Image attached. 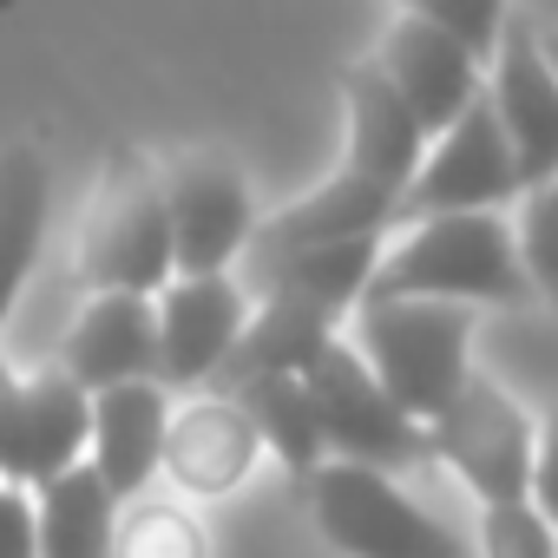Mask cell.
Returning a JSON list of instances; mask_svg holds the SVG:
<instances>
[{
	"label": "cell",
	"instance_id": "24",
	"mask_svg": "<svg viewBox=\"0 0 558 558\" xmlns=\"http://www.w3.org/2000/svg\"><path fill=\"white\" fill-rule=\"evenodd\" d=\"M532 499L558 519V408L538 414V460H532Z\"/></svg>",
	"mask_w": 558,
	"mask_h": 558
},
{
	"label": "cell",
	"instance_id": "5",
	"mask_svg": "<svg viewBox=\"0 0 558 558\" xmlns=\"http://www.w3.org/2000/svg\"><path fill=\"white\" fill-rule=\"evenodd\" d=\"M310 519L342 558H466V538L427 512L388 466L368 460H323L310 480Z\"/></svg>",
	"mask_w": 558,
	"mask_h": 558
},
{
	"label": "cell",
	"instance_id": "17",
	"mask_svg": "<svg viewBox=\"0 0 558 558\" xmlns=\"http://www.w3.org/2000/svg\"><path fill=\"white\" fill-rule=\"evenodd\" d=\"M47 210H53V171L34 138L0 145V336L34 283V263L47 250Z\"/></svg>",
	"mask_w": 558,
	"mask_h": 558
},
{
	"label": "cell",
	"instance_id": "23",
	"mask_svg": "<svg viewBox=\"0 0 558 558\" xmlns=\"http://www.w3.org/2000/svg\"><path fill=\"white\" fill-rule=\"evenodd\" d=\"M401 14H421V21H440L447 34H460L473 53H486L493 60V47H499V34H506V21H512V8L506 0H395Z\"/></svg>",
	"mask_w": 558,
	"mask_h": 558
},
{
	"label": "cell",
	"instance_id": "3",
	"mask_svg": "<svg viewBox=\"0 0 558 558\" xmlns=\"http://www.w3.org/2000/svg\"><path fill=\"white\" fill-rule=\"evenodd\" d=\"M73 269H80L86 290H145V296H158L178 276L165 165H151L138 145L106 151L93 197H86V217H80Z\"/></svg>",
	"mask_w": 558,
	"mask_h": 558
},
{
	"label": "cell",
	"instance_id": "16",
	"mask_svg": "<svg viewBox=\"0 0 558 558\" xmlns=\"http://www.w3.org/2000/svg\"><path fill=\"white\" fill-rule=\"evenodd\" d=\"M171 388L158 375L145 381H119L93 395V440L86 460L106 473V486L119 499L151 493V480H165V434H171Z\"/></svg>",
	"mask_w": 558,
	"mask_h": 558
},
{
	"label": "cell",
	"instance_id": "20",
	"mask_svg": "<svg viewBox=\"0 0 558 558\" xmlns=\"http://www.w3.org/2000/svg\"><path fill=\"white\" fill-rule=\"evenodd\" d=\"M191 506H197V499H184V493H171V499H158V493L125 499L112 558H210L204 519H197Z\"/></svg>",
	"mask_w": 558,
	"mask_h": 558
},
{
	"label": "cell",
	"instance_id": "1",
	"mask_svg": "<svg viewBox=\"0 0 558 558\" xmlns=\"http://www.w3.org/2000/svg\"><path fill=\"white\" fill-rule=\"evenodd\" d=\"M342 119H349V138H342V165L303 191L296 204L269 210L243 250L250 256H283V250H303V243H336V236H388L395 217H401V197L434 145V132L414 119V106L388 86V73L375 60H355L342 73Z\"/></svg>",
	"mask_w": 558,
	"mask_h": 558
},
{
	"label": "cell",
	"instance_id": "2",
	"mask_svg": "<svg viewBox=\"0 0 558 558\" xmlns=\"http://www.w3.org/2000/svg\"><path fill=\"white\" fill-rule=\"evenodd\" d=\"M368 296H447L473 310H519L538 290L519 250V223L506 210H434L388 230Z\"/></svg>",
	"mask_w": 558,
	"mask_h": 558
},
{
	"label": "cell",
	"instance_id": "15",
	"mask_svg": "<svg viewBox=\"0 0 558 558\" xmlns=\"http://www.w3.org/2000/svg\"><path fill=\"white\" fill-rule=\"evenodd\" d=\"M53 362L86 395L158 375V296H145V290H93L80 303V316L66 323Z\"/></svg>",
	"mask_w": 558,
	"mask_h": 558
},
{
	"label": "cell",
	"instance_id": "9",
	"mask_svg": "<svg viewBox=\"0 0 558 558\" xmlns=\"http://www.w3.org/2000/svg\"><path fill=\"white\" fill-rule=\"evenodd\" d=\"M93 440V395L53 368H14L0 349V480L40 486L60 466L86 460Z\"/></svg>",
	"mask_w": 558,
	"mask_h": 558
},
{
	"label": "cell",
	"instance_id": "19",
	"mask_svg": "<svg viewBox=\"0 0 558 558\" xmlns=\"http://www.w3.org/2000/svg\"><path fill=\"white\" fill-rule=\"evenodd\" d=\"M230 395H243V408H250L269 460L283 466L290 480H310L329 460V434H323V408H316L310 368H269V375L236 381Z\"/></svg>",
	"mask_w": 558,
	"mask_h": 558
},
{
	"label": "cell",
	"instance_id": "4",
	"mask_svg": "<svg viewBox=\"0 0 558 558\" xmlns=\"http://www.w3.org/2000/svg\"><path fill=\"white\" fill-rule=\"evenodd\" d=\"M473 329H480V310L447 296H362V310L349 316V336L368 355V368L421 421H434L466 388Z\"/></svg>",
	"mask_w": 558,
	"mask_h": 558
},
{
	"label": "cell",
	"instance_id": "22",
	"mask_svg": "<svg viewBox=\"0 0 558 558\" xmlns=\"http://www.w3.org/2000/svg\"><path fill=\"white\" fill-rule=\"evenodd\" d=\"M512 223H519V250H525V269H532L538 303L558 310V178L532 184L519 197V217Z\"/></svg>",
	"mask_w": 558,
	"mask_h": 558
},
{
	"label": "cell",
	"instance_id": "25",
	"mask_svg": "<svg viewBox=\"0 0 558 558\" xmlns=\"http://www.w3.org/2000/svg\"><path fill=\"white\" fill-rule=\"evenodd\" d=\"M538 34H545V53L558 60V27H538Z\"/></svg>",
	"mask_w": 558,
	"mask_h": 558
},
{
	"label": "cell",
	"instance_id": "8",
	"mask_svg": "<svg viewBox=\"0 0 558 558\" xmlns=\"http://www.w3.org/2000/svg\"><path fill=\"white\" fill-rule=\"evenodd\" d=\"M525 197V178H519V151H512V132L493 106V93H480L447 132H434L408 197H401V223L414 217H434V210H506Z\"/></svg>",
	"mask_w": 558,
	"mask_h": 558
},
{
	"label": "cell",
	"instance_id": "6",
	"mask_svg": "<svg viewBox=\"0 0 558 558\" xmlns=\"http://www.w3.org/2000/svg\"><path fill=\"white\" fill-rule=\"evenodd\" d=\"M434 466H447L480 506L493 499H525L532 493V460H538V421L519 408L512 388L493 375H466V388L427 421Z\"/></svg>",
	"mask_w": 558,
	"mask_h": 558
},
{
	"label": "cell",
	"instance_id": "12",
	"mask_svg": "<svg viewBox=\"0 0 558 558\" xmlns=\"http://www.w3.org/2000/svg\"><path fill=\"white\" fill-rule=\"evenodd\" d=\"M263 434L243 408V395L230 388H191L171 408V434H165V480L184 499H230L256 460H263Z\"/></svg>",
	"mask_w": 558,
	"mask_h": 558
},
{
	"label": "cell",
	"instance_id": "11",
	"mask_svg": "<svg viewBox=\"0 0 558 558\" xmlns=\"http://www.w3.org/2000/svg\"><path fill=\"white\" fill-rule=\"evenodd\" d=\"M165 204H171L178 269H230L263 223L243 165L223 151H178L165 165Z\"/></svg>",
	"mask_w": 558,
	"mask_h": 558
},
{
	"label": "cell",
	"instance_id": "18",
	"mask_svg": "<svg viewBox=\"0 0 558 558\" xmlns=\"http://www.w3.org/2000/svg\"><path fill=\"white\" fill-rule=\"evenodd\" d=\"M119 512L125 499L106 486L93 460L60 466L53 480L34 486V525H40V558H112L119 545Z\"/></svg>",
	"mask_w": 558,
	"mask_h": 558
},
{
	"label": "cell",
	"instance_id": "7",
	"mask_svg": "<svg viewBox=\"0 0 558 558\" xmlns=\"http://www.w3.org/2000/svg\"><path fill=\"white\" fill-rule=\"evenodd\" d=\"M310 388H316V408H323V434H329V453L336 460H368V466H421L434 460L427 447V421L408 414L388 381L368 368V355L355 349V336H336L316 362H310Z\"/></svg>",
	"mask_w": 558,
	"mask_h": 558
},
{
	"label": "cell",
	"instance_id": "13",
	"mask_svg": "<svg viewBox=\"0 0 558 558\" xmlns=\"http://www.w3.org/2000/svg\"><path fill=\"white\" fill-rule=\"evenodd\" d=\"M486 93L512 132V151H519V178L525 191L558 178V60L545 53V34L512 14L493 60H486Z\"/></svg>",
	"mask_w": 558,
	"mask_h": 558
},
{
	"label": "cell",
	"instance_id": "21",
	"mask_svg": "<svg viewBox=\"0 0 558 558\" xmlns=\"http://www.w3.org/2000/svg\"><path fill=\"white\" fill-rule=\"evenodd\" d=\"M480 558H558V519L532 493L493 499L480 506Z\"/></svg>",
	"mask_w": 558,
	"mask_h": 558
},
{
	"label": "cell",
	"instance_id": "26",
	"mask_svg": "<svg viewBox=\"0 0 558 558\" xmlns=\"http://www.w3.org/2000/svg\"><path fill=\"white\" fill-rule=\"evenodd\" d=\"M0 486H8V480H0Z\"/></svg>",
	"mask_w": 558,
	"mask_h": 558
},
{
	"label": "cell",
	"instance_id": "10",
	"mask_svg": "<svg viewBox=\"0 0 558 558\" xmlns=\"http://www.w3.org/2000/svg\"><path fill=\"white\" fill-rule=\"evenodd\" d=\"M256 296L230 269H178L158 290V381L171 395L210 388L250 323Z\"/></svg>",
	"mask_w": 558,
	"mask_h": 558
},
{
	"label": "cell",
	"instance_id": "14",
	"mask_svg": "<svg viewBox=\"0 0 558 558\" xmlns=\"http://www.w3.org/2000/svg\"><path fill=\"white\" fill-rule=\"evenodd\" d=\"M368 60L388 73V86L414 106V119L427 132H447L486 93V53H473L460 34H447L440 21H421V14H401Z\"/></svg>",
	"mask_w": 558,
	"mask_h": 558
}]
</instances>
